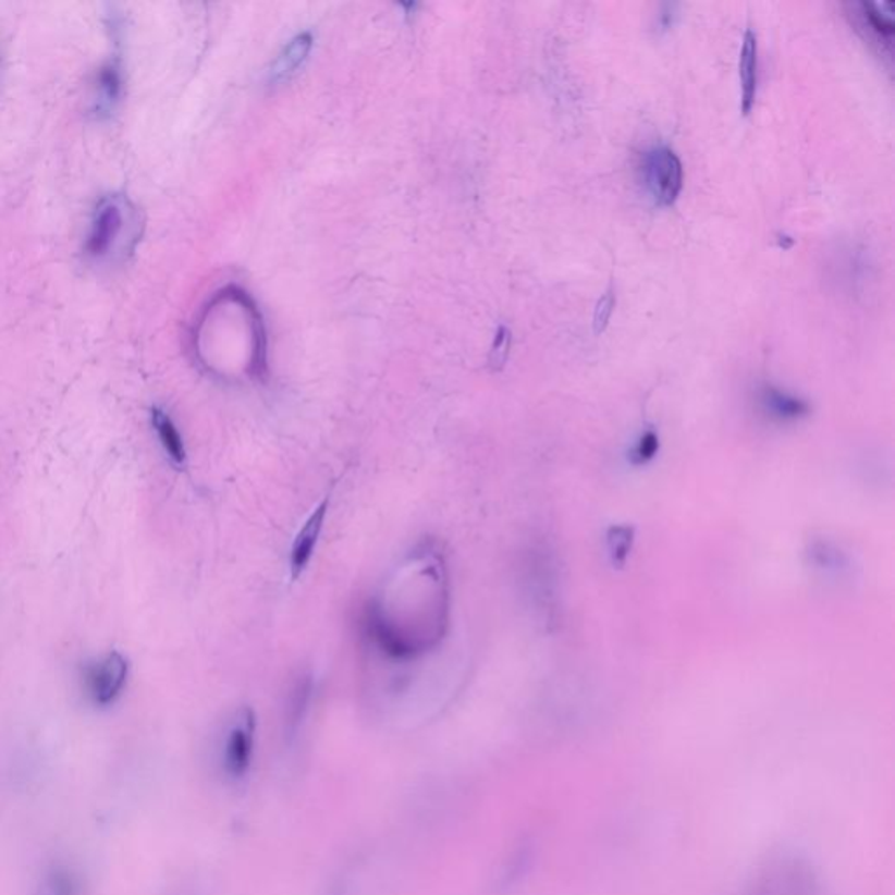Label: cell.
I'll list each match as a JSON object with an SVG mask.
<instances>
[{"instance_id": "15", "label": "cell", "mask_w": 895, "mask_h": 895, "mask_svg": "<svg viewBox=\"0 0 895 895\" xmlns=\"http://www.w3.org/2000/svg\"><path fill=\"white\" fill-rule=\"evenodd\" d=\"M121 95V72L115 63H109L98 76V111H109Z\"/></svg>"}, {"instance_id": "1", "label": "cell", "mask_w": 895, "mask_h": 895, "mask_svg": "<svg viewBox=\"0 0 895 895\" xmlns=\"http://www.w3.org/2000/svg\"><path fill=\"white\" fill-rule=\"evenodd\" d=\"M256 715L248 707L240 709L224 727L213 753V768L222 784L236 787L248 781L256 758Z\"/></svg>"}, {"instance_id": "17", "label": "cell", "mask_w": 895, "mask_h": 895, "mask_svg": "<svg viewBox=\"0 0 895 895\" xmlns=\"http://www.w3.org/2000/svg\"><path fill=\"white\" fill-rule=\"evenodd\" d=\"M660 452V436L654 430H646L640 438H638L635 446L629 452V462L634 466H646L652 458L657 457Z\"/></svg>"}, {"instance_id": "9", "label": "cell", "mask_w": 895, "mask_h": 895, "mask_svg": "<svg viewBox=\"0 0 895 895\" xmlns=\"http://www.w3.org/2000/svg\"><path fill=\"white\" fill-rule=\"evenodd\" d=\"M762 409L770 417L781 421H796L807 417L810 412L807 401L799 400L789 392L781 391L776 387L767 385L759 395Z\"/></svg>"}, {"instance_id": "8", "label": "cell", "mask_w": 895, "mask_h": 895, "mask_svg": "<svg viewBox=\"0 0 895 895\" xmlns=\"http://www.w3.org/2000/svg\"><path fill=\"white\" fill-rule=\"evenodd\" d=\"M738 69H740V107L741 112L747 115L752 111L756 91H758V36L750 28L745 30L744 40H741Z\"/></svg>"}, {"instance_id": "7", "label": "cell", "mask_w": 895, "mask_h": 895, "mask_svg": "<svg viewBox=\"0 0 895 895\" xmlns=\"http://www.w3.org/2000/svg\"><path fill=\"white\" fill-rule=\"evenodd\" d=\"M123 210H121L118 201L106 200L98 207L88 244H86L89 256L102 258L111 250L115 238L120 236L121 230H123Z\"/></svg>"}, {"instance_id": "18", "label": "cell", "mask_w": 895, "mask_h": 895, "mask_svg": "<svg viewBox=\"0 0 895 895\" xmlns=\"http://www.w3.org/2000/svg\"><path fill=\"white\" fill-rule=\"evenodd\" d=\"M616 306V296H614V289L611 287L600 296L597 306H594L593 314V331L594 334H602L608 329L609 320H611L612 311Z\"/></svg>"}, {"instance_id": "5", "label": "cell", "mask_w": 895, "mask_h": 895, "mask_svg": "<svg viewBox=\"0 0 895 895\" xmlns=\"http://www.w3.org/2000/svg\"><path fill=\"white\" fill-rule=\"evenodd\" d=\"M537 857L536 839L532 836H522L511 847L507 856L502 859L501 866L493 876L492 888L495 895H510L527 880L532 871Z\"/></svg>"}, {"instance_id": "16", "label": "cell", "mask_w": 895, "mask_h": 895, "mask_svg": "<svg viewBox=\"0 0 895 895\" xmlns=\"http://www.w3.org/2000/svg\"><path fill=\"white\" fill-rule=\"evenodd\" d=\"M860 20H862V27L868 28L878 40H883L886 45H891L892 36H894L895 25L891 16H886L883 11L878 10L873 4H859Z\"/></svg>"}, {"instance_id": "6", "label": "cell", "mask_w": 895, "mask_h": 895, "mask_svg": "<svg viewBox=\"0 0 895 895\" xmlns=\"http://www.w3.org/2000/svg\"><path fill=\"white\" fill-rule=\"evenodd\" d=\"M329 502H331V495H326L319 502V505L311 511V515L306 518L305 524L297 532L296 539H294L293 548H291V576H293V579L302 576L305 568L308 567L311 556H314L320 534L324 530Z\"/></svg>"}, {"instance_id": "10", "label": "cell", "mask_w": 895, "mask_h": 895, "mask_svg": "<svg viewBox=\"0 0 895 895\" xmlns=\"http://www.w3.org/2000/svg\"><path fill=\"white\" fill-rule=\"evenodd\" d=\"M311 681L310 677H303L297 681L293 692L289 696L287 709H285V744H296L299 730H303L308 707H310Z\"/></svg>"}, {"instance_id": "4", "label": "cell", "mask_w": 895, "mask_h": 895, "mask_svg": "<svg viewBox=\"0 0 895 895\" xmlns=\"http://www.w3.org/2000/svg\"><path fill=\"white\" fill-rule=\"evenodd\" d=\"M128 678V661L120 652H109L86 672V689L94 703L109 707L120 698Z\"/></svg>"}, {"instance_id": "2", "label": "cell", "mask_w": 895, "mask_h": 895, "mask_svg": "<svg viewBox=\"0 0 895 895\" xmlns=\"http://www.w3.org/2000/svg\"><path fill=\"white\" fill-rule=\"evenodd\" d=\"M749 895H822L819 878L799 857H773L753 882Z\"/></svg>"}, {"instance_id": "3", "label": "cell", "mask_w": 895, "mask_h": 895, "mask_svg": "<svg viewBox=\"0 0 895 895\" xmlns=\"http://www.w3.org/2000/svg\"><path fill=\"white\" fill-rule=\"evenodd\" d=\"M643 179L654 201L672 205L677 200L684 184L683 161L674 149L666 146L652 147L643 155Z\"/></svg>"}, {"instance_id": "11", "label": "cell", "mask_w": 895, "mask_h": 895, "mask_svg": "<svg viewBox=\"0 0 895 895\" xmlns=\"http://www.w3.org/2000/svg\"><path fill=\"white\" fill-rule=\"evenodd\" d=\"M311 46H314V37L310 32H303L299 36L294 37L284 51L279 54L277 62L270 71L271 85H279L282 81L289 79L293 76L296 69L305 62L306 57L310 54Z\"/></svg>"}, {"instance_id": "12", "label": "cell", "mask_w": 895, "mask_h": 895, "mask_svg": "<svg viewBox=\"0 0 895 895\" xmlns=\"http://www.w3.org/2000/svg\"><path fill=\"white\" fill-rule=\"evenodd\" d=\"M152 426H155L156 434L160 438L167 455L172 458L173 464L182 466L186 462V446H184L181 432L173 424L172 418L163 409H152Z\"/></svg>"}, {"instance_id": "13", "label": "cell", "mask_w": 895, "mask_h": 895, "mask_svg": "<svg viewBox=\"0 0 895 895\" xmlns=\"http://www.w3.org/2000/svg\"><path fill=\"white\" fill-rule=\"evenodd\" d=\"M36 895H81L79 878L65 868L51 869L39 883Z\"/></svg>"}, {"instance_id": "14", "label": "cell", "mask_w": 895, "mask_h": 895, "mask_svg": "<svg viewBox=\"0 0 895 895\" xmlns=\"http://www.w3.org/2000/svg\"><path fill=\"white\" fill-rule=\"evenodd\" d=\"M605 539H608V551L612 565L623 567L634 550L635 528L629 525H614L609 528Z\"/></svg>"}, {"instance_id": "19", "label": "cell", "mask_w": 895, "mask_h": 895, "mask_svg": "<svg viewBox=\"0 0 895 895\" xmlns=\"http://www.w3.org/2000/svg\"><path fill=\"white\" fill-rule=\"evenodd\" d=\"M511 346V331L501 326L496 331L495 340H493L492 354H490V364L493 369H501L504 366L507 354H510Z\"/></svg>"}]
</instances>
